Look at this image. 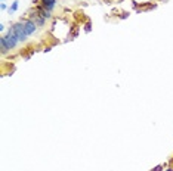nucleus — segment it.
<instances>
[{
    "instance_id": "nucleus-1",
    "label": "nucleus",
    "mask_w": 173,
    "mask_h": 171,
    "mask_svg": "<svg viewBox=\"0 0 173 171\" xmlns=\"http://www.w3.org/2000/svg\"><path fill=\"white\" fill-rule=\"evenodd\" d=\"M3 40L6 41V46L9 47V50L10 49H15L16 47V44H18V37L15 35V31H14V28H9L8 30V33H6V35H3Z\"/></svg>"
},
{
    "instance_id": "nucleus-2",
    "label": "nucleus",
    "mask_w": 173,
    "mask_h": 171,
    "mask_svg": "<svg viewBox=\"0 0 173 171\" xmlns=\"http://www.w3.org/2000/svg\"><path fill=\"white\" fill-rule=\"evenodd\" d=\"M12 28H14L15 35L18 37V40H19V41H24V40L27 39V33H25V28H24V24H22V22L14 24V25H12Z\"/></svg>"
},
{
    "instance_id": "nucleus-3",
    "label": "nucleus",
    "mask_w": 173,
    "mask_h": 171,
    "mask_svg": "<svg viewBox=\"0 0 173 171\" xmlns=\"http://www.w3.org/2000/svg\"><path fill=\"white\" fill-rule=\"evenodd\" d=\"M22 24H24V28H25V33H27V35H30V34H33L34 31H36V24L33 22V21H30V19H25V21H21Z\"/></svg>"
},
{
    "instance_id": "nucleus-4",
    "label": "nucleus",
    "mask_w": 173,
    "mask_h": 171,
    "mask_svg": "<svg viewBox=\"0 0 173 171\" xmlns=\"http://www.w3.org/2000/svg\"><path fill=\"white\" fill-rule=\"evenodd\" d=\"M30 21H33L36 25H40V27L44 24V18L39 14V12H36V14H31V15H30Z\"/></svg>"
},
{
    "instance_id": "nucleus-5",
    "label": "nucleus",
    "mask_w": 173,
    "mask_h": 171,
    "mask_svg": "<svg viewBox=\"0 0 173 171\" xmlns=\"http://www.w3.org/2000/svg\"><path fill=\"white\" fill-rule=\"evenodd\" d=\"M42 7L52 12V9L55 7V0H42Z\"/></svg>"
},
{
    "instance_id": "nucleus-6",
    "label": "nucleus",
    "mask_w": 173,
    "mask_h": 171,
    "mask_svg": "<svg viewBox=\"0 0 173 171\" xmlns=\"http://www.w3.org/2000/svg\"><path fill=\"white\" fill-rule=\"evenodd\" d=\"M39 14H40L43 18H51V10H47V9L40 7V9H39Z\"/></svg>"
},
{
    "instance_id": "nucleus-7",
    "label": "nucleus",
    "mask_w": 173,
    "mask_h": 171,
    "mask_svg": "<svg viewBox=\"0 0 173 171\" xmlns=\"http://www.w3.org/2000/svg\"><path fill=\"white\" fill-rule=\"evenodd\" d=\"M0 46H2V53H6V52L9 50V47L6 46V41L3 40V37L0 39Z\"/></svg>"
},
{
    "instance_id": "nucleus-8",
    "label": "nucleus",
    "mask_w": 173,
    "mask_h": 171,
    "mask_svg": "<svg viewBox=\"0 0 173 171\" xmlns=\"http://www.w3.org/2000/svg\"><path fill=\"white\" fill-rule=\"evenodd\" d=\"M18 9V2H14V5H12V7L9 9V14H14V12Z\"/></svg>"
}]
</instances>
